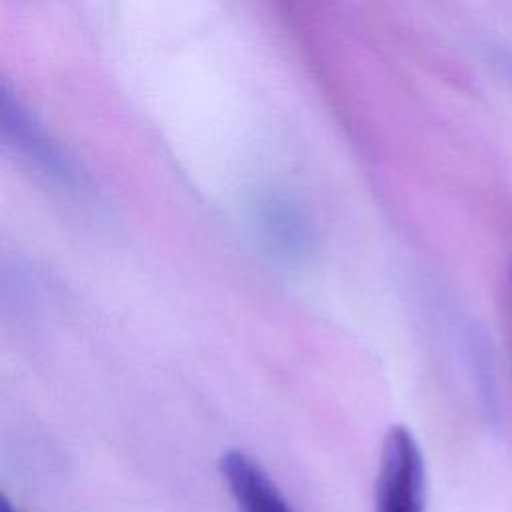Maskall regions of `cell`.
Wrapping results in <instances>:
<instances>
[{
	"label": "cell",
	"mask_w": 512,
	"mask_h": 512,
	"mask_svg": "<svg viewBox=\"0 0 512 512\" xmlns=\"http://www.w3.org/2000/svg\"><path fill=\"white\" fill-rule=\"evenodd\" d=\"M426 468L412 432L398 424L384 438L374 512H424Z\"/></svg>",
	"instance_id": "1"
},
{
	"label": "cell",
	"mask_w": 512,
	"mask_h": 512,
	"mask_svg": "<svg viewBox=\"0 0 512 512\" xmlns=\"http://www.w3.org/2000/svg\"><path fill=\"white\" fill-rule=\"evenodd\" d=\"M220 470L240 512H294L278 486L248 454L228 450Z\"/></svg>",
	"instance_id": "2"
},
{
	"label": "cell",
	"mask_w": 512,
	"mask_h": 512,
	"mask_svg": "<svg viewBox=\"0 0 512 512\" xmlns=\"http://www.w3.org/2000/svg\"><path fill=\"white\" fill-rule=\"evenodd\" d=\"M0 512H18V510H14V508L10 506V502L6 500V496H2V498H0Z\"/></svg>",
	"instance_id": "3"
},
{
	"label": "cell",
	"mask_w": 512,
	"mask_h": 512,
	"mask_svg": "<svg viewBox=\"0 0 512 512\" xmlns=\"http://www.w3.org/2000/svg\"><path fill=\"white\" fill-rule=\"evenodd\" d=\"M510 292H512V266H510Z\"/></svg>",
	"instance_id": "4"
}]
</instances>
